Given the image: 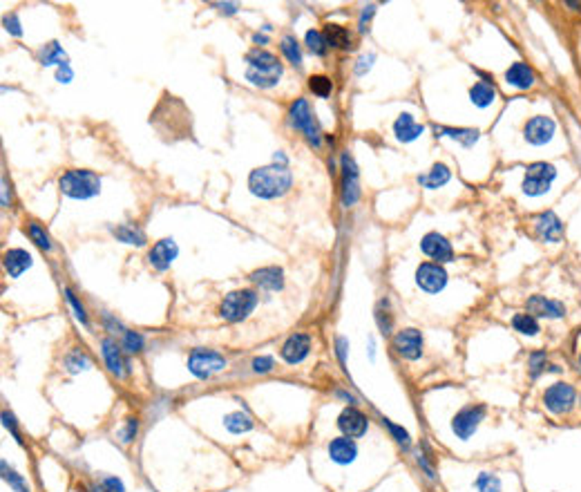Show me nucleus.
<instances>
[{"label": "nucleus", "mask_w": 581, "mask_h": 492, "mask_svg": "<svg viewBox=\"0 0 581 492\" xmlns=\"http://www.w3.org/2000/svg\"><path fill=\"white\" fill-rule=\"evenodd\" d=\"M290 184H293V175H290L288 166H280V163L255 168L248 175L250 193L260 199L284 197L290 191Z\"/></svg>", "instance_id": "obj_1"}, {"label": "nucleus", "mask_w": 581, "mask_h": 492, "mask_svg": "<svg viewBox=\"0 0 581 492\" xmlns=\"http://www.w3.org/2000/svg\"><path fill=\"white\" fill-rule=\"evenodd\" d=\"M58 188L63 195L72 199H92L101 193V177L92 170L72 168L60 175Z\"/></svg>", "instance_id": "obj_2"}, {"label": "nucleus", "mask_w": 581, "mask_h": 492, "mask_svg": "<svg viewBox=\"0 0 581 492\" xmlns=\"http://www.w3.org/2000/svg\"><path fill=\"white\" fill-rule=\"evenodd\" d=\"M541 403L552 416H570L579 405V392L573 383L557 381L543 389Z\"/></svg>", "instance_id": "obj_3"}, {"label": "nucleus", "mask_w": 581, "mask_h": 492, "mask_svg": "<svg viewBox=\"0 0 581 492\" xmlns=\"http://www.w3.org/2000/svg\"><path fill=\"white\" fill-rule=\"evenodd\" d=\"M288 125L293 130L302 132L307 137V141L313 146V148H320L322 146V130H320V125H318V119H315L313 115V110L309 106V101L307 99H295L293 103H290L288 108Z\"/></svg>", "instance_id": "obj_4"}, {"label": "nucleus", "mask_w": 581, "mask_h": 492, "mask_svg": "<svg viewBox=\"0 0 581 492\" xmlns=\"http://www.w3.org/2000/svg\"><path fill=\"white\" fill-rule=\"evenodd\" d=\"M485 416H487L485 403H467L465 408H461L452 416V423H449L452 434L459 441H470L478 432V427H481V423L485 421Z\"/></svg>", "instance_id": "obj_5"}, {"label": "nucleus", "mask_w": 581, "mask_h": 492, "mask_svg": "<svg viewBox=\"0 0 581 492\" xmlns=\"http://www.w3.org/2000/svg\"><path fill=\"white\" fill-rule=\"evenodd\" d=\"M255 307H257V294L253 291V289H237V291H231L222 300L219 315L226 322L237 324V322H244Z\"/></svg>", "instance_id": "obj_6"}, {"label": "nucleus", "mask_w": 581, "mask_h": 492, "mask_svg": "<svg viewBox=\"0 0 581 492\" xmlns=\"http://www.w3.org/2000/svg\"><path fill=\"white\" fill-rule=\"evenodd\" d=\"M391 351L407 362H416L421 360L425 354V338L423 332L416 329V327H405V329L396 332L391 336Z\"/></svg>", "instance_id": "obj_7"}, {"label": "nucleus", "mask_w": 581, "mask_h": 492, "mask_svg": "<svg viewBox=\"0 0 581 492\" xmlns=\"http://www.w3.org/2000/svg\"><path fill=\"white\" fill-rule=\"evenodd\" d=\"M557 179V168L548 161H535L525 168V177H523V195L528 197H539L546 195L550 191L552 182Z\"/></svg>", "instance_id": "obj_8"}, {"label": "nucleus", "mask_w": 581, "mask_h": 492, "mask_svg": "<svg viewBox=\"0 0 581 492\" xmlns=\"http://www.w3.org/2000/svg\"><path fill=\"white\" fill-rule=\"evenodd\" d=\"M226 358L219 354V351H212V349H193L191 356H188V372H191L195 378H201V381H206V378L219 374L226 370Z\"/></svg>", "instance_id": "obj_9"}, {"label": "nucleus", "mask_w": 581, "mask_h": 492, "mask_svg": "<svg viewBox=\"0 0 581 492\" xmlns=\"http://www.w3.org/2000/svg\"><path fill=\"white\" fill-rule=\"evenodd\" d=\"M340 170H343V188H340V199L343 206L351 208L358 204L360 199V170L358 163L349 153H343L340 157Z\"/></svg>", "instance_id": "obj_10"}, {"label": "nucleus", "mask_w": 581, "mask_h": 492, "mask_svg": "<svg viewBox=\"0 0 581 492\" xmlns=\"http://www.w3.org/2000/svg\"><path fill=\"white\" fill-rule=\"evenodd\" d=\"M449 282V275L443 264L436 262H421L416 269V286L425 294H440Z\"/></svg>", "instance_id": "obj_11"}, {"label": "nucleus", "mask_w": 581, "mask_h": 492, "mask_svg": "<svg viewBox=\"0 0 581 492\" xmlns=\"http://www.w3.org/2000/svg\"><path fill=\"white\" fill-rule=\"evenodd\" d=\"M532 224H535L537 239L543 244H559L566 235V226L554 210H541L532 220Z\"/></svg>", "instance_id": "obj_12"}, {"label": "nucleus", "mask_w": 581, "mask_h": 492, "mask_svg": "<svg viewBox=\"0 0 581 492\" xmlns=\"http://www.w3.org/2000/svg\"><path fill=\"white\" fill-rule=\"evenodd\" d=\"M525 311L532 313L539 320H563L568 315V307L561 300L546 298L541 294H535L525 300Z\"/></svg>", "instance_id": "obj_13"}, {"label": "nucleus", "mask_w": 581, "mask_h": 492, "mask_svg": "<svg viewBox=\"0 0 581 492\" xmlns=\"http://www.w3.org/2000/svg\"><path fill=\"white\" fill-rule=\"evenodd\" d=\"M369 416L364 414L358 405H347L338 416V430L343 432V436L349 439H360L369 432Z\"/></svg>", "instance_id": "obj_14"}, {"label": "nucleus", "mask_w": 581, "mask_h": 492, "mask_svg": "<svg viewBox=\"0 0 581 492\" xmlns=\"http://www.w3.org/2000/svg\"><path fill=\"white\" fill-rule=\"evenodd\" d=\"M554 132H557V123L554 119L546 115H537L532 119H528L523 125V139L530 146H546L552 141Z\"/></svg>", "instance_id": "obj_15"}, {"label": "nucleus", "mask_w": 581, "mask_h": 492, "mask_svg": "<svg viewBox=\"0 0 581 492\" xmlns=\"http://www.w3.org/2000/svg\"><path fill=\"white\" fill-rule=\"evenodd\" d=\"M421 251L423 253L436 262V264H447L454 260V248H452V242L445 237V235H440L438 231H429L423 235L421 239Z\"/></svg>", "instance_id": "obj_16"}, {"label": "nucleus", "mask_w": 581, "mask_h": 492, "mask_svg": "<svg viewBox=\"0 0 581 492\" xmlns=\"http://www.w3.org/2000/svg\"><path fill=\"white\" fill-rule=\"evenodd\" d=\"M101 356H103L106 367L112 376L117 378H125L130 372V365L123 356V347L117 343L115 338H103L101 340Z\"/></svg>", "instance_id": "obj_17"}, {"label": "nucleus", "mask_w": 581, "mask_h": 492, "mask_svg": "<svg viewBox=\"0 0 581 492\" xmlns=\"http://www.w3.org/2000/svg\"><path fill=\"white\" fill-rule=\"evenodd\" d=\"M309 354H311V336L302 332L290 334L280 347V356L286 365H300L302 360H307Z\"/></svg>", "instance_id": "obj_18"}, {"label": "nucleus", "mask_w": 581, "mask_h": 492, "mask_svg": "<svg viewBox=\"0 0 581 492\" xmlns=\"http://www.w3.org/2000/svg\"><path fill=\"white\" fill-rule=\"evenodd\" d=\"M177 253H179V248H177L174 239L172 237H163L159 242L148 251V262L150 267L157 269V271H168L170 264L174 262Z\"/></svg>", "instance_id": "obj_19"}, {"label": "nucleus", "mask_w": 581, "mask_h": 492, "mask_svg": "<svg viewBox=\"0 0 581 492\" xmlns=\"http://www.w3.org/2000/svg\"><path fill=\"white\" fill-rule=\"evenodd\" d=\"M326 452H329V459L338 465H349L356 461L358 457V443L356 439L349 436H336L331 439V443L326 446Z\"/></svg>", "instance_id": "obj_20"}, {"label": "nucleus", "mask_w": 581, "mask_h": 492, "mask_svg": "<svg viewBox=\"0 0 581 492\" xmlns=\"http://www.w3.org/2000/svg\"><path fill=\"white\" fill-rule=\"evenodd\" d=\"M505 81H508V85L516 87V90H530V87L537 83V74L528 63L514 61L512 65L505 70Z\"/></svg>", "instance_id": "obj_21"}, {"label": "nucleus", "mask_w": 581, "mask_h": 492, "mask_svg": "<svg viewBox=\"0 0 581 492\" xmlns=\"http://www.w3.org/2000/svg\"><path fill=\"white\" fill-rule=\"evenodd\" d=\"M248 280L253 284H257L260 289H267V291H282L284 289V271L280 267H264V269H255Z\"/></svg>", "instance_id": "obj_22"}, {"label": "nucleus", "mask_w": 581, "mask_h": 492, "mask_svg": "<svg viewBox=\"0 0 581 492\" xmlns=\"http://www.w3.org/2000/svg\"><path fill=\"white\" fill-rule=\"evenodd\" d=\"M414 461H416V465L421 468V472L425 474L427 481H432V484L438 481L436 457H434V450H432V446H429L427 439H423L421 443H419V448H416V452H414Z\"/></svg>", "instance_id": "obj_23"}, {"label": "nucleus", "mask_w": 581, "mask_h": 492, "mask_svg": "<svg viewBox=\"0 0 581 492\" xmlns=\"http://www.w3.org/2000/svg\"><path fill=\"white\" fill-rule=\"evenodd\" d=\"M423 132H425V125L423 123H416L414 115H409V112H402V115L394 123V134H396L398 141H402V144L414 141V139H419Z\"/></svg>", "instance_id": "obj_24"}, {"label": "nucleus", "mask_w": 581, "mask_h": 492, "mask_svg": "<svg viewBox=\"0 0 581 492\" xmlns=\"http://www.w3.org/2000/svg\"><path fill=\"white\" fill-rule=\"evenodd\" d=\"M322 34H324L326 45H329V47L343 49V52H349V49H353V36H351V32L347 27H343V25L326 23Z\"/></svg>", "instance_id": "obj_25"}, {"label": "nucleus", "mask_w": 581, "mask_h": 492, "mask_svg": "<svg viewBox=\"0 0 581 492\" xmlns=\"http://www.w3.org/2000/svg\"><path fill=\"white\" fill-rule=\"evenodd\" d=\"M3 267L9 277H20L25 271L32 267V256L25 248H11L5 253Z\"/></svg>", "instance_id": "obj_26"}, {"label": "nucleus", "mask_w": 581, "mask_h": 492, "mask_svg": "<svg viewBox=\"0 0 581 492\" xmlns=\"http://www.w3.org/2000/svg\"><path fill=\"white\" fill-rule=\"evenodd\" d=\"M282 72H284L282 63L280 65H275V68H248L246 79L257 87H273V85L280 83Z\"/></svg>", "instance_id": "obj_27"}, {"label": "nucleus", "mask_w": 581, "mask_h": 492, "mask_svg": "<svg viewBox=\"0 0 581 492\" xmlns=\"http://www.w3.org/2000/svg\"><path fill=\"white\" fill-rule=\"evenodd\" d=\"M434 132L436 137L454 139V141H459L463 148H472L478 141V137H481V132L476 128H452V125H434Z\"/></svg>", "instance_id": "obj_28"}, {"label": "nucleus", "mask_w": 581, "mask_h": 492, "mask_svg": "<svg viewBox=\"0 0 581 492\" xmlns=\"http://www.w3.org/2000/svg\"><path fill=\"white\" fill-rule=\"evenodd\" d=\"M374 320L378 324V332H381L385 338L394 336V313H391V302L389 298L378 300V305L374 309Z\"/></svg>", "instance_id": "obj_29"}, {"label": "nucleus", "mask_w": 581, "mask_h": 492, "mask_svg": "<svg viewBox=\"0 0 581 492\" xmlns=\"http://www.w3.org/2000/svg\"><path fill=\"white\" fill-rule=\"evenodd\" d=\"M512 329L521 336H528V338H535L541 334V322L539 318H535L532 313L528 311H521V313H514L512 315Z\"/></svg>", "instance_id": "obj_30"}, {"label": "nucleus", "mask_w": 581, "mask_h": 492, "mask_svg": "<svg viewBox=\"0 0 581 492\" xmlns=\"http://www.w3.org/2000/svg\"><path fill=\"white\" fill-rule=\"evenodd\" d=\"M449 179H452V172H449V168L445 166V163H434L432 170H429L427 175H421L419 184L425 186L427 191H436V188L445 186Z\"/></svg>", "instance_id": "obj_31"}, {"label": "nucleus", "mask_w": 581, "mask_h": 492, "mask_svg": "<svg viewBox=\"0 0 581 492\" xmlns=\"http://www.w3.org/2000/svg\"><path fill=\"white\" fill-rule=\"evenodd\" d=\"M497 99V90H494V83H485V81H478L470 87V101L476 106V108H487L494 103Z\"/></svg>", "instance_id": "obj_32"}, {"label": "nucleus", "mask_w": 581, "mask_h": 492, "mask_svg": "<svg viewBox=\"0 0 581 492\" xmlns=\"http://www.w3.org/2000/svg\"><path fill=\"white\" fill-rule=\"evenodd\" d=\"M550 367V356L546 349H535L528 354V374L530 381H539L543 374H548Z\"/></svg>", "instance_id": "obj_33"}, {"label": "nucleus", "mask_w": 581, "mask_h": 492, "mask_svg": "<svg viewBox=\"0 0 581 492\" xmlns=\"http://www.w3.org/2000/svg\"><path fill=\"white\" fill-rule=\"evenodd\" d=\"M112 235H115L119 242L130 244V246H143L146 244V233L139 229L136 224H121L117 229H112Z\"/></svg>", "instance_id": "obj_34"}, {"label": "nucleus", "mask_w": 581, "mask_h": 492, "mask_svg": "<svg viewBox=\"0 0 581 492\" xmlns=\"http://www.w3.org/2000/svg\"><path fill=\"white\" fill-rule=\"evenodd\" d=\"M378 416H381V425L389 432V436L394 439V443H396L400 450L409 452V450H411V436H409V432L405 430V427L398 425V423H394V421L387 419V416H383V414H378Z\"/></svg>", "instance_id": "obj_35"}, {"label": "nucleus", "mask_w": 581, "mask_h": 492, "mask_svg": "<svg viewBox=\"0 0 581 492\" xmlns=\"http://www.w3.org/2000/svg\"><path fill=\"white\" fill-rule=\"evenodd\" d=\"M39 63L43 68H49V65H63V63H68V54H65V49H63L60 43L52 41V43H47L41 52H39Z\"/></svg>", "instance_id": "obj_36"}, {"label": "nucleus", "mask_w": 581, "mask_h": 492, "mask_svg": "<svg viewBox=\"0 0 581 492\" xmlns=\"http://www.w3.org/2000/svg\"><path fill=\"white\" fill-rule=\"evenodd\" d=\"M224 427L231 434H244V432L253 430V419L246 412H231L224 416Z\"/></svg>", "instance_id": "obj_37"}, {"label": "nucleus", "mask_w": 581, "mask_h": 492, "mask_svg": "<svg viewBox=\"0 0 581 492\" xmlns=\"http://www.w3.org/2000/svg\"><path fill=\"white\" fill-rule=\"evenodd\" d=\"M246 63H248V68H275V65H280L277 56L273 52H269V49H262V47L250 49V52L246 54Z\"/></svg>", "instance_id": "obj_38"}, {"label": "nucleus", "mask_w": 581, "mask_h": 492, "mask_svg": "<svg viewBox=\"0 0 581 492\" xmlns=\"http://www.w3.org/2000/svg\"><path fill=\"white\" fill-rule=\"evenodd\" d=\"M63 362H65V370L70 374H79V372H85V370L92 367V360H90V356H87L83 349H72Z\"/></svg>", "instance_id": "obj_39"}, {"label": "nucleus", "mask_w": 581, "mask_h": 492, "mask_svg": "<svg viewBox=\"0 0 581 492\" xmlns=\"http://www.w3.org/2000/svg\"><path fill=\"white\" fill-rule=\"evenodd\" d=\"M472 486L476 492H503V481L494 472H478Z\"/></svg>", "instance_id": "obj_40"}, {"label": "nucleus", "mask_w": 581, "mask_h": 492, "mask_svg": "<svg viewBox=\"0 0 581 492\" xmlns=\"http://www.w3.org/2000/svg\"><path fill=\"white\" fill-rule=\"evenodd\" d=\"M25 233H27V237L41 251H52V239H49V233L43 229L39 222H30L27 226H25Z\"/></svg>", "instance_id": "obj_41"}, {"label": "nucleus", "mask_w": 581, "mask_h": 492, "mask_svg": "<svg viewBox=\"0 0 581 492\" xmlns=\"http://www.w3.org/2000/svg\"><path fill=\"white\" fill-rule=\"evenodd\" d=\"M121 347L125 354H141L146 349V336L141 332H132L128 329L121 336Z\"/></svg>", "instance_id": "obj_42"}, {"label": "nucleus", "mask_w": 581, "mask_h": 492, "mask_svg": "<svg viewBox=\"0 0 581 492\" xmlns=\"http://www.w3.org/2000/svg\"><path fill=\"white\" fill-rule=\"evenodd\" d=\"M280 52L286 56V61L290 63V65H295L300 68L302 65V49L295 41V36H284V39L280 41Z\"/></svg>", "instance_id": "obj_43"}, {"label": "nucleus", "mask_w": 581, "mask_h": 492, "mask_svg": "<svg viewBox=\"0 0 581 492\" xmlns=\"http://www.w3.org/2000/svg\"><path fill=\"white\" fill-rule=\"evenodd\" d=\"M0 472H3V481H5L11 490H14V492H30L27 481H25V479H23L14 468H9L7 461L0 463Z\"/></svg>", "instance_id": "obj_44"}, {"label": "nucleus", "mask_w": 581, "mask_h": 492, "mask_svg": "<svg viewBox=\"0 0 581 492\" xmlns=\"http://www.w3.org/2000/svg\"><path fill=\"white\" fill-rule=\"evenodd\" d=\"M309 90L315 96L326 99V96H331V92H333V81L329 77H324V74H313V77L309 79Z\"/></svg>", "instance_id": "obj_45"}, {"label": "nucleus", "mask_w": 581, "mask_h": 492, "mask_svg": "<svg viewBox=\"0 0 581 492\" xmlns=\"http://www.w3.org/2000/svg\"><path fill=\"white\" fill-rule=\"evenodd\" d=\"M305 43L309 47V52L315 54V56H324L326 54V49H329V45H326V39H324V34L318 32V30H309L305 34Z\"/></svg>", "instance_id": "obj_46"}, {"label": "nucleus", "mask_w": 581, "mask_h": 492, "mask_svg": "<svg viewBox=\"0 0 581 492\" xmlns=\"http://www.w3.org/2000/svg\"><path fill=\"white\" fill-rule=\"evenodd\" d=\"M63 294H65V300H68V305L72 307V311H74V318H77L83 327H87L90 324V318H87V311H85V307H83V302L77 298V294L72 291L70 286H65L63 289Z\"/></svg>", "instance_id": "obj_47"}, {"label": "nucleus", "mask_w": 581, "mask_h": 492, "mask_svg": "<svg viewBox=\"0 0 581 492\" xmlns=\"http://www.w3.org/2000/svg\"><path fill=\"white\" fill-rule=\"evenodd\" d=\"M90 492H125L123 484H121V479L117 477H106V479H101V481L96 486L90 488Z\"/></svg>", "instance_id": "obj_48"}, {"label": "nucleus", "mask_w": 581, "mask_h": 492, "mask_svg": "<svg viewBox=\"0 0 581 492\" xmlns=\"http://www.w3.org/2000/svg\"><path fill=\"white\" fill-rule=\"evenodd\" d=\"M333 349H336V356H338V362L340 367L347 372V356H349V338L347 336H336L333 340Z\"/></svg>", "instance_id": "obj_49"}, {"label": "nucleus", "mask_w": 581, "mask_h": 492, "mask_svg": "<svg viewBox=\"0 0 581 492\" xmlns=\"http://www.w3.org/2000/svg\"><path fill=\"white\" fill-rule=\"evenodd\" d=\"M250 367H253V374H269L275 367V358L273 356H257V358H253Z\"/></svg>", "instance_id": "obj_50"}, {"label": "nucleus", "mask_w": 581, "mask_h": 492, "mask_svg": "<svg viewBox=\"0 0 581 492\" xmlns=\"http://www.w3.org/2000/svg\"><path fill=\"white\" fill-rule=\"evenodd\" d=\"M136 432H139V419L136 416H130L128 421H125V427L121 430V441L123 443H132V441L136 439Z\"/></svg>", "instance_id": "obj_51"}, {"label": "nucleus", "mask_w": 581, "mask_h": 492, "mask_svg": "<svg viewBox=\"0 0 581 492\" xmlns=\"http://www.w3.org/2000/svg\"><path fill=\"white\" fill-rule=\"evenodd\" d=\"M3 425H5V430L11 432V436H14L18 443H23V436H20V430H18V423H16V416L14 414L3 412Z\"/></svg>", "instance_id": "obj_52"}, {"label": "nucleus", "mask_w": 581, "mask_h": 492, "mask_svg": "<svg viewBox=\"0 0 581 492\" xmlns=\"http://www.w3.org/2000/svg\"><path fill=\"white\" fill-rule=\"evenodd\" d=\"M374 16H376V5L362 7V11H360V20H358V32H360V34H364V32L369 30V23H371Z\"/></svg>", "instance_id": "obj_53"}, {"label": "nucleus", "mask_w": 581, "mask_h": 492, "mask_svg": "<svg viewBox=\"0 0 581 492\" xmlns=\"http://www.w3.org/2000/svg\"><path fill=\"white\" fill-rule=\"evenodd\" d=\"M101 320H103L106 332H110V334H119V336H123L125 332H128V329H125V327H123L117 318H112L110 313H103V315H101Z\"/></svg>", "instance_id": "obj_54"}, {"label": "nucleus", "mask_w": 581, "mask_h": 492, "mask_svg": "<svg viewBox=\"0 0 581 492\" xmlns=\"http://www.w3.org/2000/svg\"><path fill=\"white\" fill-rule=\"evenodd\" d=\"M374 61H376L374 54H364V56L358 58V65H356V74H358V77H364V74H367V72L371 70Z\"/></svg>", "instance_id": "obj_55"}, {"label": "nucleus", "mask_w": 581, "mask_h": 492, "mask_svg": "<svg viewBox=\"0 0 581 492\" xmlns=\"http://www.w3.org/2000/svg\"><path fill=\"white\" fill-rule=\"evenodd\" d=\"M74 79V70L70 68V63H63V65L56 70V81L58 83H70Z\"/></svg>", "instance_id": "obj_56"}, {"label": "nucleus", "mask_w": 581, "mask_h": 492, "mask_svg": "<svg viewBox=\"0 0 581 492\" xmlns=\"http://www.w3.org/2000/svg\"><path fill=\"white\" fill-rule=\"evenodd\" d=\"M3 25H5V30L9 32V34H14V36H20L23 34V30H20V23H18V16H5V20H3Z\"/></svg>", "instance_id": "obj_57"}, {"label": "nucleus", "mask_w": 581, "mask_h": 492, "mask_svg": "<svg viewBox=\"0 0 581 492\" xmlns=\"http://www.w3.org/2000/svg\"><path fill=\"white\" fill-rule=\"evenodd\" d=\"M333 394H336V396H338L340 400H345V403H349V405H356V403H358V398H356V396H353L351 392H347V389H343V387H338V389H336V392H333Z\"/></svg>", "instance_id": "obj_58"}, {"label": "nucleus", "mask_w": 581, "mask_h": 492, "mask_svg": "<svg viewBox=\"0 0 581 492\" xmlns=\"http://www.w3.org/2000/svg\"><path fill=\"white\" fill-rule=\"evenodd\" d=\"M215 7H219L222 14H235V11H237V5H235V3H217Z\"/></svg>", "instance_id": "obj_59"}, {"label": "nucleus", "mask_w": 581, "mask_h": 492, "mask_svg": "<svg viewBox=\"0 0 581 492\" xmlns=\"http://www.w3.org/2000/svg\"><path fill=\"white\" fill-rule=\"evenodd\" d=\"M273 163H280V166H288V159H286V155L282 153V150H277V153H275Z\"/></svg>", "instance_id": "obj_60"}, {"label": "nucleus", "mask_w": 581, "mask_h": 492, "mask_svg": "<svg viewBox=\"0 0 581 492\" xmlns=\"http://www.w3.org/2000/svg\"><path fill=\"white\" fill-rule=\"evenodd\" d=\"M267 41H269V39H267L264 34H255V36H253V43H255V45H264Z\"/></svg>", "instance_id": "obj_61"}, {"label": "nucleus", "mask_w": 581, "mask_h": 492, "mask_svg": "<svg viewBox=\"0 0 581 492\" xmlns=\"http://www.w3.org/2000/svg\"><path fill=\"white\" fill-rule=\"evenodd\" d=\"M577 370H579V374H581V354L577 356Z\"/></svg>", "instance_id": "obj_62"}, {"label": "nucleus", "mask_w": 581, "mask_h": 492, "mask_svg": "<svg viewBox=\"0 0 581 492\" xmlns=\"http://www.w3.org/2000/svg\"><path fill=\"white\" fill-rule=\"evenodd\" d=\"M579 405H581V394H579Z\"/></svg>", "instance_id": "obj_63"}]
</instances>
